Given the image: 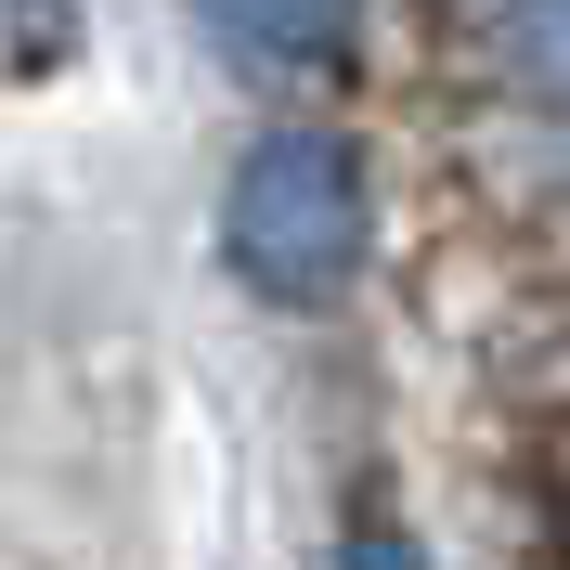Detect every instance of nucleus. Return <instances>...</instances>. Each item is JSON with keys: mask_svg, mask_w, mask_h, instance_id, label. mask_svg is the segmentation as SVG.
<instances>
[{"mask_svg": "<svg viewBox=\"0 0 570 570\" xmlns=\"http://www.w3.org/2000/svg\"><path fill=\"white\" fill-rule=\"evenodd\" d=\"M363 247H376V169H363L351 130L285 117V130H259L234 156V181H220V259H234L247 298L324 312L363 273Z\"/></svg>", "mask_w": 570, "mask_h": 570, "instance_id": "1", "label": "nucleus"}, {"mask_svg": "<svg viewBox=\"0 0 570 570\" xmlns=\"http://www.w3.org/2000/svg\"><path fill=\"white\" fill-rule=\"evenodd\" d=\"M480 66L493 91L570 117V0H480Z\"/></svg>", "mask_w": 570, "mask_h": 570, "instance_id": "3", "label": "nucleus"}, {"mask_svg": "<svg viewBox=\"0 0 570 570\" xmlns=\"http://www.w3.org/2000/svg\"><path fill=\"white\" fill-rule=\"evenodd\" d=\"M324 570H428V544H402V532H351Z\"/></svg>", "mask_w": 570, "mask_h": 570, "instance_id": "4", "label": "nucleus"}, {"mask_svg": "<svg viewBox=\"0 0 570 570\" xmlns=\"http://www.w3.org/2000/svg\"><path fill=\"white\" fill-rule=\"evenodd\" d=\"M195 27L247 78H351L363 66V0H195Z\"/></svg>", "mask_w": 570, "mask_h": 570, "instance_id": "2", "label": "nucleus"}]
</instances>
